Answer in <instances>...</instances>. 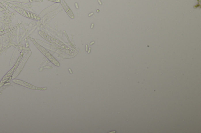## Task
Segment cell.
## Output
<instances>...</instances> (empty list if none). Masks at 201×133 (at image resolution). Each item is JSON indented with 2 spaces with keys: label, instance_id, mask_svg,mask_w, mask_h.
<instances>
[{
  "label": "cell",
  "instance_id": "1",
  "mask_svg": "<svg viewBox=\"0 0 201 133\" xmlns=\"http://www.w3.org/2000/svg\"><path fill=\"white\" fill-rule=\"evenodd\" d=\"M4 3L7 4V6H9L11 8L16 11L17 13H19L21 15L23 16L24 17H26V18L32 19V20H40L41 19L40 17H39L37 15L33 13L32 12H30L28 11L25 10L23 9L16 6L14 4H12L11 3L6 1L4 2Z\"/></svg>",
  "mask_w": 201,
  "mask_h": 133
},
{
  "label": "cell",
  "instance_id": "2",
  "mask_svg": "<svg viewBox=\"0 0 201 133\" xmlns=\"http://www.w3.org/2000/svg\"><path fill=\"white\" fill-rule=\"evenodd\" d=\"M30 39L32 41V42L36 46V47H37V49H38L46 57L49 59L52 63H53L54 64H55V65H56V66H60V64H59V62H58V61L50 54V53L49 52H48V51L45 49V48H43V47H42L40 45H39V44L35 41V40L34 39L31 38V37Z\"/></svg>",
  "mask_w": 201,
  "mask_h": 133
},
{
  "label": "cell",
  "instance_id": "3",
  "mask_svg": "<svg viewBox=\"0 0 201 133\" xmlns=\"http://www.w3.org/2000/svg\"><path fill=\"white\" fill-rule=\"evenodd\" d=\"M31 54H32V52H31V51L28 52L27 54L25 57L24 58L22 59V62L19 64L18 67L17 68V70H16L15 73H14V75H13L12 79H14L18 76L19 73L21 71V70H22V69L24 67L25 64L26 63L28 59H29V57L31 55Z\"/></svg>",
  "mask_w": 201,
  "mask_h": 133
},
{
  "label": "cell",
  "instance_id": "4",
  "mask_svg": "<svg viewBox=\"0 0 201 133\" xmlns=\"http://www.w3.org/2000/svg\"><path fill=\"white\" fill-rule=\"evenodd\" d=\"M13 82H14L15 83L17 84L29 88L33 89V90H44L47 89L46 88H40L37 87L35 86H34L30 84L27 83V82H25L22 81V80H18V79H14V80H13Z\"/></svg>",
  "mask_w": 201,
  "mask_h": 133
},
{
  "label": "cell",
  "instance_id": "5",
  "mask_svg": "<svg viewBox=\"0 0 201 133\" xmlns=\"http://www.w3.org/2000/svg\"><path fill=\"white\" fill-rule=\"evenodd\" d=\"M22 56H23V53H21L20 55L19 56V57L17 59V62L15 64L14 66V67L6 75V76H4V78L1 81H3V80H5L7 79H8L9 77H10L12 75L13 72H14L15 70H16V69L18 67V65H19V63H20V61L21 60L22 58Z\"/></svg>",
  "mask_w": 201,
  "mask_h": 133
},
{
  "label": "cell",
  "instance_id": "6",
  "mask_svg": "<svg viewBox=\"0 0 201 133\" xmlns=\"http://www.w3.org/2000/svg\"><path fill=\"white\" fill-rule=\"evenodd\" d=\"M39 34L43 38L45 39L47 41H49V42L52 43H62L60 42L58 40H56L55 39H54L50 36L49 35H47L46 33H44V32L41 31L39 32Z\"/></svg>",
  "mask_w": 201,
  "mask_h": 133
},
{
  "label": "cell",
  "instance_id": "7",
  "mask_svg": "<svg viewBox=\"0 0 201 133\" xmlns=\"http://www.w3.org/2000/svg\"><path fill=\"white\" fill-rule=\"evenodd\" d=\"M60 4H61V5H62L65 11L66 12L68 15H69L71 19H74V15H73V13H72L70 7L68 6L66 2L64 0H60Z\"/></svg>",
  "mask_w": 201,
  "mask_h": 133
},
{
  "label": "cell",
  "instance_id": "8",
  "mask_svg": "<svg viewBox=\"0 0 201 133\" xmlns=\"http://www.w3.org/2000/svg\"><path fill=\"white\" fill-rule=\"evenodd\" d=\"M16 28V27H15L10 28L6 29L3 30V31H0V36H1L2 35H3V34H6V33H8V32L12 31L14 29Z\"/></svg>",
  "mask_w": 201,
  "mask_h": 133
},
{
  "label": "cell",
  "instance_id": "9",
  "mask_svg": "<svg viewBox=\"0 0 201 133\" xmlns=\"http://www.w3.org/2000/svg\"><path fill=\"white\" fill-rule=\"evenodd\" d=\"M3 1H11L20 2V3H27L29 2V0H3Z\"/></svg>",
  "mask_w": 201,
  "mask_h": 133
},
{
  "label": "cell",
  "instance_id": "10",
  "mask_svg": "<svg viewBox=\"0 0 201 133\" xmlns=\"http://www.w3.org/2000/svg\"><path fill=\"white\" fill-rule=\"evenodd\" d=\"M0 6L2 7V9H3L4 10H7V8L4 6V5L2 3H1L0 2Z\"/></svg>",
  "mask_w": 201,
  "mask_h": 133
},
{
  "label": "cell",
  "instance_id": "11",
  "mask_svg": "<svg viewBox=\"0 0 201 133\" xmlns=\"http://www.w3.org/2000/svg\"><path fill=\"white\" fill-rule=\"evenodd\" d=\"M48 1H50L56 2V3H60V0H48Z\"/></svg>",
  "mask_w": 201,
  "mask_h": 133
},
{
  "label": "cell",
  "instance_id": "12",
  "mask_svg": "<svg viewBox=\"0 0 201 133\" xmlns=\"http://www.w3.org/2000/svg\"><path fill=\"white\" fill-rule=\"evenodd\" d=\"M29 1H33L35 2H40V3H41V2H43V0H29Z\"/></svg>",
  "mask_w": 201,
  "mask_h": 133
},
{
  "label": "cell",
  "instance_id": "13",
  "mask_svg": "<svg viewBox=\"0 0 201 133\" xmlns=\"http://www.w3.org/2000/svg\"><path fill=\"white\" fill-rule=\"evenodd\" d=\"M75 7H76V8L77 9H78L79 8V6L78 5V4L77 3H75Z\"/></svg>",
  "mask_w": 201,
  "mask_h": 133
},
{
  "label": "cell",
  "instance_id": "14",
  "mask_svg": "<svg viewBox=\"0 0 201 133\" xmlns=\"http://www.w3.org/2000/svg\"><path fill=\"white\" fill-rule=\"evenodd\" d=\"M86 51H88V45H86Z\"/></svg>",
  "mask_w": 201,
  "mask_h": 133
},
{
  "label": "cell",
  "instance_id": "15",
  "mask_svg": "<svg viewBox=\"0 0 201 133\" xmlns=\"http://www.w3.org/2000/svg\"><path fill=\"white\" fill-rule=\"evenodd\" d=\"M98 2L100 5H102V3H101V2H100V0H98Z\"/></svg>",
  "mask_w": 201,
  "mask_h": 133
},
{
  "label": "cell",
  "instance_id": "16",
  "mask_svg": "<svg viewBox=\"0 0 201 133\" xmlns=\"http://www.w3.org/2000/svg\"><path fill=\"white\" fill-rule=\"evenodd\" d=\"M94 23H92V24L91 27V28L92 29L94 27Z\"/></svg>",
  "mask_w": 201,
  "mask_h": 133
},
{
  "label": "cell",
  "instance_id": "17",
  "mask_svg": "<svg viewBox=\"0 0 201 133\" xmlns=\"http://www.w3.org/2000/svg\"><path fill=\"white\" fill-rule=\"evenodd\" d=\"M95 42L94 41L92 42L91 43H90V45H92Z\"/></svg>",
  "mask_w": 201,
  "mask_h": 133
},
{
  "label": "cell",
  "instance_id": "18",
  "mask_svg": "<svg viewBox=\"0 0 201 133\" xmlns=\"http://www.w3.org/2000/svg\"><path fill=\"white\" fill-rule=\"evenodd\" d=\"M93 14V13H91L90 14L88 15V16H89V17H90V16L92 15Z\"/></svg>",
  "mask_w": 201,
  "mask_h": 133
},
{
  "label": "cell",
  "instance_id": "19",
  "mask_svg": "<svg viewBox=\"0 0 201 133\" xmlns=\"http://www.w3.org/2000/svg\"><path fill=\"white\" fill-rule=\"evenodd\" d=\"M90 50H91V48H90H90H89V50H88V53H89L90 52Z\"/></svg>",
  "mask_w": 201,
  "mask_h": 133
},
{
  "label": "cell",
  "instance_id": "20",
  "mask_svg": "<svg viewBox=\"0 0 201 133\" xmlns=\"http://www.w3.org/2000/svg\"><path fill=\"white\" fill-rule=\"evenodd\" d=\"M69 71H70V73H71V74H72V70H71V69H69Z\"/></svg>",
  "mask_w": 201,
  "mask_h": 133
},
{
  "label": "cell",
  "instance_id": "21",
  "mask_svg": "<svg viewBox=\"0 0 201 133\" xmlns=\"http://www.w3.org/2000/svg\"><path fill=\"white\" fill-rule=\"evenodd\" d=\"M3 18H2L1 17H0V21H3Z\"/></svg>",
  "mask_w": 201,
  "mask_h": 133
},
{
  "label": "cell",
  "instance_id": "22",
  "mask_svg": "<svg viewBox=\"0 0 201 133\" xmlns=\"http://www.w3.org/2000/svg\"><path fill=\"white\" fill-rule=\"evenodd\" d=\"M3 10H3V9H2V8H1V7H0V11H2Z\"/></svg>",
  "mask_w": 201,
  "mask_h": 133
},
{
  "label": "cell",
  "instance_id": "23",
  "mask_svg": "<svg viewBox=\"0 0 201 133\" xmlns=\"http://www.w3.org/2000/svg\"><path fill=\"white\" fill-rule=\"evenodd\" d=\"M3 31V29L2 28H0V31Z\"/></svg>",
  "mask_w": 201,
  "mask_h": 133
},
{
  "label": "cell",
  "instance_id": "24",
  "mask_svg": "<svg viewBox=\"0 0 201 133\" xmlns=\"http://www.w3.org/2000/svg\"><path fill=\"white\" fill-rule=\"evenodd\" d=\"M99 10H97V12H99Z\"/></svg>",
  "mask_w": 201,
  "mask_h": 133
}]
</instances>
